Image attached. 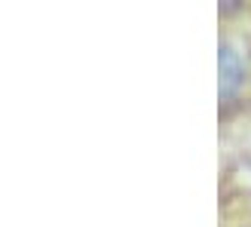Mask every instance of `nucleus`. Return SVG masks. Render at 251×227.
<instances>
[{"label":"nucleus","instance_id":"1","mask_svg":"<svg viewBox=\"0 0 251 227\" xmlns=\"http://www.w3.org/2000/svg\"><path fill=\"white\" fill-rule=\"evenodd\" d=\"M242 80V65H239V56H236L233 46H221V95L227 98L233 95V89L239 86Z\"/></svg>","mask_w":251,"mask_h":227}]
</instances>
